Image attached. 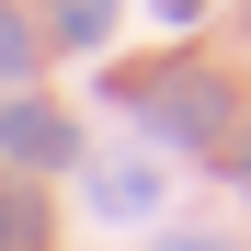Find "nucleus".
<instances>
[{
  "label": "nucleus",
  "instance_id": "obj_1",
  "mask_svg": "<svg viewBox=\"0 0 251 251\" xmlns=\"http://www.w3.org/2000/svg\"><path fill=\"white\" fill-rule=\"evenodd\" d=\"M0 149H12V160H46V172H57V160H69V114L12 103V114H0Z\"/></svg>",
  "mask_w": 251,
  "mask_h": 251
},
{
  "label": "nucleus",
  "instance_id": "obj_2",
  "mask_svg": "<svg viewBox=\"0 0 251 251\" xmlns=\"http://www.w3.org/2000/svg\"><path fill=\"white\" fill-rule=\"evenodd\" d=\"M0 251H34V205L23 194H0Z\"/></svg>",
  "mask_w": 251,
  "mask_h": 251
},
{
  "label": "nucleus",
  "instance_id": "obj_3",
  "mask_svg": "<svg viewBox=\"0 0 251 251\" xmlns=\"http://www.w3.org/2000/svg\"><path fill=\"white\" fill-rule=\"evenodd\" d=\"M23 57H34V34H23V23H12V12H0V80H12V69H23Z\"/></svg>",
  "mask_w": 251,
  "mask_h": 251
},
{
  "label": "nucleus",
  "instance_id": "obj_4",
  "mask_svg": "<svg viewBox=\"0 0 251 251\" xmlns=\"http://www.w3.org/2000/svg\"><path fill=\"white\" fill-rule=\"evenodd\" d=\"M103 12H114V0H69V34H80V46L103 34Z\"/></svg>",
  "mask_w": 251,
  "mask_h": 251
},
{
  "label": "nucleus",
  "instance_id": "obj_5",
  "mask_svg": "<svg viewBox=\"0 0 251 251\" xmlns=\"http://www.w3.org/2000/svg\"><path fill=\"white\" fill-rule=\"evenodd\" d=\"M240 183H251V160H240Z\"/></svg>",
  "mask_w": 251,
  "mask_h": 251
}]
</instances>
